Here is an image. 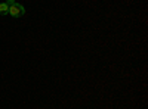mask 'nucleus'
Masks as SVG:
<instances>
[{"instance_id": "f257e3e1", "label": "nucleus", "mask_w": 148, "mask_h": 109, "mask_svg": "<svg viewBox=\"0 0 148 109\" xmlns=\"http://www.w3.org/2000/svg\"><path fill=\"white\" fill-rule=\"evenodd\" d=\"M24 14H25V7H24L21 3H14L10 7H9V15L12 16V18H19V16H22Z\"/></svg>"}, {"instance_id": "f03ea898", "label": "nucleus", "mask_w": 148, "mask_h": 109, "mask_svg": "<svg viewBox=\"0 0 148 109\" xmlns=\"http://www.w3.org/2000/svg\"><path fill=\"white\" fill-rule=\"evenodd\" d=\"M9 14V5L6 2L0 3V15H8Z\"/></svg>"}, {"instance_id": "7ed1b4c3", "label": "nucleus", "mask_w": 148, "mask_h": 109, "mask_svg": "<svg viewBox=\"0 0 148 109\" xmlns=\"http://www.w3.org/2000/svg\"><path fill=\"white\" fill-rule=\"evenodd\" d=\"M6 3H8V5H9V7H10L12 5H14V3H15V0H6Z\"/></svg>"}]
</instances>
